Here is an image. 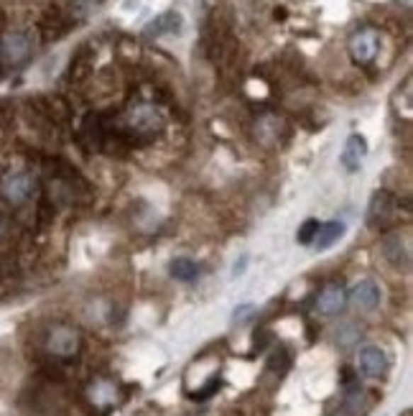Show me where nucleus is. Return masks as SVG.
<instances>
[{"label":"nucleus","instance_id":"11","mask_svg":"<svg viewBox=\"0 0 413 416\" xmlns=\"http://www.w3.org/2000/svg\"><path fill=\"white\" fill-rule=\"evenodd\" d=\"M357 363H360L363 376H368V378H383L385 373H388V355H385V352H383L380 347H375V345L363 347Z\"/></svg>","mask_w":413,"mask_h":416},{"label":"nucleus","instance_id":"22","mask_svg":"<svg viewBox=\"0 0 413 416\" xmlns=\"http://www.w3.org/2000/svg\"><path fill=\"white\" fill-rule=\"evenodd\" d=\"M268 368L276 373H283L288 368V352L283 350V347H278V350L271 355V360H268Z\"/></svg>","mask_w":413,"mask_h":416},{"label":"nucleus","instance_id":"23","mask_svg":"<svg viewBox=\"0 0 413 416\" xmlns=\"http://www.w3.org/2000/svg\"><path fill=\"white\" fill-rule=\"evenodd\" d=\"M220 378H212L210 383L204 386L202 390H197V393H191V398H194V401H204V398H210V396H215L217 390H220Z\"/></svg>","mask_w":413,"mask_h":416},{"label":"nucleus","instance_id":"12","mask_svg":"<svg viewBox=\"0 0 413 416\" xmlns=\"http://www.w3.org/2000/svg\"><path fill=\"white\" fill-rule=\"evenodd\" d=\"M347 304V291H344L342 283H327L317 296V309L327 317H334L339 314Z\"/></svg>","mask_w":413,"mask_h":416},{"label":"nucleus","instance_id":"14","mask_svg":"<svg viewBox=\"0 0 413 416\" xmlns=\"http://www.w3.org/2000/svg\"><path fill=\"white\" fill-rule=\"evenodd\" d=\"M181 26H184L181 16H179L176 11H166L159 18H153L143 33L151 36V39H159V36H176V33H181Z\"/></svg>","mask_w":413,"mask_h":416},{"label":"nucleus","instance_id":"26","mask_svg":"<svg viewBox=\"0 0 413 416\" xmlns=\"http://www.w3.org/2000/svg\"><path fill=\"white\" fill-rule=\"evenodd\" d=\"M0 77H3V67H0Z\"/></svg>","mask_w":413,"mask_h":416},{"label":"nucleus","instance_id":"25","mask_svg":"<svg viewBox=\"0 0 413 416\" xmlns=\"http://www.w3.org/2000/svg\"><path fill=\"white\" fill-rule=\"evenodd\" d=\"M8 235V220H6V215L0 212V240Z\"/></svg>","mask_w":413,"mask_h":416},{"label":"nucleus","instance_id":"8","mask_svg":"<svg viewBox=\"0 0 413 416\" xmlns=\"http://www.w3.org/2000/svg\"><path fill=\"white\" fill-rule=\"evenodd\" d=\"M105 133H108L105 116H100V113H89V116H84L82 125H79V130H77V143H79L84 151H100L102 141H105Z\"/></svg>","mask_w":413,"mask_h":416},{"label":"nucleus","instance_id":"1","mask_svg":"<svg viewBox=\"0 0 413 416\" xmlns=\"http://www.w3.org/2000/svg\"><path fill=\"white\" fill-rule=\"evenodd\" d=\"M44 350L49 352L51 358L72 360L82 350V337L69 325H51L44 335Z\"/></svg>","mask_w":413,"mask_h":416},{"label":"nucleus","instance_id":"15","mask_svg":"<svg viewBox=\"0 0 413 416\" xmlns=\"http://www.w3.org/2000/svg\"><path fill=\"white\" fill-rule=\"evenodd\" d=\"M383 256L388 258V263L395 266V269L406 271L408 266H411V253H408L406 243H403L398 235H388L383 240Z\"/></svg>","mask_w":413,"mask_h":416},{"label":"nucleus","instance_id":"2","mask_svg":"<svg viewBox=\"0 0 413 416\" xmlns=\"http://www.w3.org/2000/svg\"><path fill=\"white\" fill-rule=\"evenodd\" d=\"M38 192V179L31 172H8L0 176V194L8 205L21 207Z\"/></svg>","mask_w":413,"mask_h":416},{"label":"nucleus","instance_id":"4","mask_svg":"<svg viewBox=\"0 0 413 416\" xmlns=\"http://www.w3.org/2000/svg\"><path fill=\"white\" fill-rule=\"evenodd\" d=\"M77 21L72 18L64 8L59 6H49L41 13V18H38V33H41V41L44 44H51V41H59L62 36H67V33L72 31V26H74Z\"/></svg>","mask_w":413,"mask_h":416},{"label":"nucleus","instance_id":"24","mask_svg":"<svg viewBox=\"0 0 413 416\" xmlns=\"http://www.w3.org/2000/svg\"><path fill=\"white\" fill-rule=\"evenodd\" d=\"M268 342H271V332H268V330H261V332H255V350H258V352L266 350Z\"/></svg>","mask_w":413,"mask_h":416},{"label":"nucleus","instance_id":"3","mask_svg":"<svg viewBox=\"0 0 413 416\" xmlns=\"http://www.w3.org/2000/svg\"><path fill=\"white\" fill-rule=\"evenodd\" d=\"M398 199L390 192H375L368 207V225L378 232H388L398 223Z\"/></svg>","mask_w":413,"mask_h":416},{"label":"nucleus","instance_id":"7","mask_svg":"<svg viewBox=\"0 0 413 416\" xmlns=\"http://www.w3.org/2000/svg\"><path fill=\"white\" fill-rule=\"evenodd\" d=\"M291 128H288V123L283 120L281 116H273V113H266L255 120V138L263 143V146H281V143L286 141Z\"/></svg>","mask_w":413,"mask_h":416},{"label":"nucleus","instance_id":"13","mask_svg":"<svg viewBox=\"0 0 413 416\" xmlns=\"http://www.w3.org/2000/svg\"><path fill=\"white\" fill-rule=\"evenodd\" d=\"M365 156H368V141H365L360 133H352L350 138H347V143H344L342 156H339L342 167L347 169V172H357V169L363 167Z\"/></svg>","mask_w":413,"mask_h":416},{"label":"nucleus","instance_id":"10","mask_svg":"<svg viewBox=\"0 0 413 416\" xmlns=\"http://www.w3.org/2000/svg\"><path fill=\"white\" fill-rule=\"evenodd\" d=\"M347 299H350L352 307L360 309V312H373V309L380 304V288H378L375 281L365 279V281H360V283L352 286V291L347 294Z\"/></svg>","mask_w":413,"mask_h":416},{"label":"nucleus","instance_id":"9","mask_svg":"<svg viewBox=\"0 0 413 416\" xmlns=\"http://www.w3.org/2000/svg\"><path fill=\"white\" fill-rule=\"evenodd\" d=\"M92 67H95V46L92 44H82L77 46L74 57L69 62V69H67V79L72 84H82L89 79L92 74Z\"/></svg>","mask_w":413,"mask_h":416},{"label":"nucleus","instance_id":"17","mask_svg":"<svg viewBox=\"0 0 413 416\" xmlns=\"http://www.w3.org/2000/svg\"><path fill=\"white\" fill-rule=\"evenodd\" d=\"M342 235H344V223H337V220H334V223L319 225V232H317V237H314L312 245L317 250H327L337 243Z\"/></svg>","mask_w":413,"mask_h":416},{"label":"nucleus","instance_id":"20","mask_svg":"<svg viewBox=\"0 0 413 416\" xmlns=\"http://www.w3.org/2000/svg\"><path fill=\"white\" fill-rule=\"evenodd\" d=\"M360 337H363V330L357 325H352V322H347V325H342L337 330V342L342 347H352Z\"/></svg>","mask_w":413,"mask_h":416},{"label":"nucleus","instance_id":"19","mask_svg":"<svg viewBox=\"0 0 413 416\" xmlns=\"http://www.w3.org/2000/svg\"><path fill=\"white\" fill-rule=\"evenodd\" d=\"M365 390L363 388H350L347 390V396H344V403H342V414L344 416H363L365 414V406H368V401H365Z\"/></svg>","mask_w":413,"mask_h":416},{"label":"nucleus","instance_id":"21","mask_svg":"<svg viewBox=\"0 0 413 416\" xmlns=\"http://www.w3.org/2000/svg\"><path fill=\"white\" fill-rule=\"evenodd\" d=\"M317 232H319V220H306L299 227V232H296V240H299L301 245H312Z\"/></svg>","mask_w":413,"mask_h":416},{"label":"nucleus","instance_id":"5","mask_svg":"<svg viewBox=\"0 0 413 416\" xmlns=\"http://www.w3.org/2000/svg\"><path fill=\"white\" fill-rule=\"evenodd\" d=\"M33 54V39L28 31H6L0 36V59L18 67Z\"/></svg>","mask_w":413,"mask_h":416},{"label":"nucleus","instance_id":"18","mask_svg":"<svg viewBox=\"0 0 413 416\" xmlns=\"http://www.w3.org/2000/svg\"><path fill=\"white\" fill-rule=\"evenodd\" d=\"M169 274H171L174 279H179V281L191 283V281H197L199 266L191 261V258H174V261L169 263Z\"/></svg>","mask_w":413,"mask_h":416},{"label":"nucleus","instance_id":"6","mask_svg":"<svg viewBox=\"0 0 413 416\" xmlns=\"http://www.w3.org/2000/svg\"><path fill=\"white\" fill-rule=\"evenodd\" d=\"M347 49H350V57L360 67L373 64L378 54H380V31L378 28H360V31L352 33Z\"/></svg>","mask_w":413,"mask_h":416},{"label":"nucleus","instance_id":"16","mask_svg":"<svg viewBox=\"0 0 413 416\" xmlns=\"http://www.w3.org/2000/svg\"><path fill=\"white\" fill-rule=\"evenodd\" d=\"M87 398L95 403V406H113V403L118 401V388H115L113 381L100 378V381H95V383L87 388Z\"/></svg>","mask_w":413,"mask_h":416}]
</instances>
